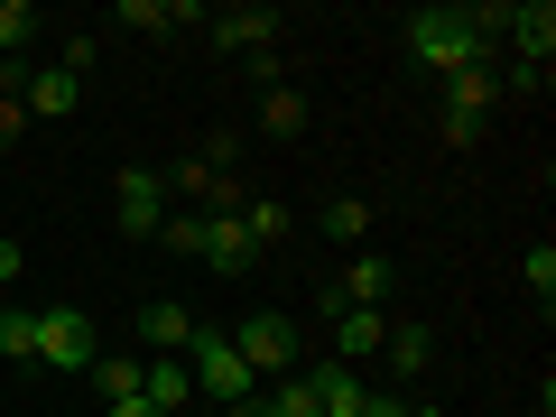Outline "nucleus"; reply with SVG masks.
<instances>
[{
	"mask_svg": "<svg viewBox=\"0 0 556 417\" xmlns=\"http://www.w3.org/2000/svg\"><path fill=\"white\" fill-rule=\"evenodd\" d=\"M399 38H408V56L427 65V75H473L482 65V38H473V20H464V10H408V20H399Z\"/></svg>",
	"mask_w": 556,
	"mask_h": 417,
	"instance_id": "f257e3e1",
	"label": "nucleus"
},
{
	"mask_svg": "<svg viewBox=\"0 0 556 417\" xmlns=\"http://www.w3.org/2000/svg\"><path fill=\"white\" fill-rule=\"evenodd\" d=\"M186 371H195V399H204V408H251V399H260L251 362H241L232 334H214V325H195V343H186Z\"/></svg>",
	"mask_w": 556,
	"mask_h": 417,
	"instance_id": "f03ea898",
	"label": "nucleus"
},
{
	"mask_svg": "<svg viewBox=\"0 0 556 417\" xmlns=\"http://www.w3.org/2000/svg\"><path fill=\"white\" fill-rule=\"evenodd\" d=\"M112 223H121V241H159V223H167V177L159 167H121L112 177Z\"/></svg>",
	"mask_w": 556,
	"mask_h": 417,
	"instance_id": "7ed1b4c3",
	"label": "nucleus"
},
{
	"mask_svg": "<svg viewBox=\"0 0 556 417\" xmlns=\"http://www.w3.org/2000/svg\"><path fill=\"white\" fill-rule=\"evenodd\" d=\"M232 353L251 362V380L269 390V380H288V371H298V325H288V316H251V325L232 334Z\"/></svg>",
	"mask_w": 556,
	"mask_h": 417,
	"instance_id": "20e7f679",
	"label": "nucleus"
},
{
	"mask_svg": "<svg viewBox=\"0 0 556 417\" xmlns=\"http://www.w3.org/2000/svg\"><path fill=\"white\" fill-rule=\"evenodd\" d=\"M38 362L47 371H93V316H84V306H47L38 316Z\"/></svg>",
	"mask_w": 556,
	"mask_h": 417,
	"instance_id": "39448f33",
	"label": "nucleus"
},
{
	"mask_svg": "<svg viewBox=\"0 0 556 417\" xmlns=\"http://www.w3.org/2000/svg\"><path fill=\"white\" fill-rule=\"evenodd\" d=\"M510 65H529V75H547V56H556V10L547 0H510Z\"/></svg>",
	"mask_w": 556,
	"mask_h": 417,
	"instance_id": "423d86ee",
	"label": "nucleus"
},
{
	"mask_svg": "<svg viewBox=\"0 0 556 417\" xmlns=\"http://www.w3.org/2000/svg\"><path fill=\"white\" fill-rule=\"evenodd\" d=\"M492 75H482V65H473V75H455V84H445V139H455V149H473V139H482V121H492Z\"/></svg>",
	"mask_w": 556,
	"mask_h": 417,
	"instance_id": "0eeeda50",
	"label": "nucleus"
},
{
	"mask_svg": "<svg viewBox=\"0 0 556 417\" xmlns=\"http://www.w3.org/2000/svg\"><path fill=\"white\" fill-rule=\"evenodd\" d=\"M298 380H306V399H316V417H362V399H371V390H362V371H353V362H334V353H325L316 371H298Z\"/></svg>",
	"mask_w": 556,
	"mask_h": 417,
	"instance_id": "6e6552de",
	"label": "nucleus"
},
{
	"mask_svg": "<svg viewBox=\"0 0 556 417\" xmlns=\"http://www.w3.org/2000/svg\"><path fill=\"white\" fill-rule=\"evenodd\" d=\"M334 362H371L380 343H390V306H334Z\"/></svg>",
	"mask_w": 556,
	"mask_h": 417,
	"instance_id": "1a4fd4ad",
	"label": "nucleus"
},
{
	"mask_svg": "<svg viewBox=\"0 0 556 417\" xmlns=\"http://www.w3.org/2000/svg\"><path fill=\"white\" fill-rule=\"evenodd\" d=\"M204 269H214V278L260 269V241L241 232V214H204Z\"/></svg>",
	"mask_w": 556,
	"mask_h": 417,
	"instance_id": "9d476101",
	"label": "nucleus"
},
{
	"mask_svg": "<svg viewBox=\"0 0 556 417\" xmlns=\"http://www.w3.org/2000/svg\"><path fill=\"white\" fill-rule=\"evenodd\" d=\"M139 399H149L159 417H186V408H195V371H186V353H159V362H149V371H139Z\"/></svg>",
	"mask_w": 556,
	"mask_h": 417,
	"instance_id": "9b49d317",
	"label": "nucleus"
},
{
	"mask_svg": "<svg viewBox=\"0 0 556 417\" xmlns=\"http://www.w3.org/2000/svg\"><path fill=\"white\" fill-rule=\"evenodd\" d=\"M139 343H149V362H159V353H186V343H195V316H186L177 298H149V306H139Z\"/></svg>",
	"mask_w": 556,
	"mask_h": 417,
	"instance_id": "f8f14e48",
	"label": "nucleus"
},
{
	"mask_svg": "<svg viewBox=\"0 0 556 417\" xmlns=\"http://www.w3.org/2000/svg\"><path fill=\"white\" fill-rule=\"evenodd\" d=\"M334 306H390V260H380V251H362L353 269L334 278V298H325V316H334Z\"/></svg>",
	"mask_w": 556,
	"mask_h": 417,
	"instance_id": "ddd939ff",
	"label": "nucleus"
},
{
	"mask_svg": "<svg viewBox=\"0 0 556 417\" xmlns=\"http://www.w3.org/2000/svg\"><path fill=\"white\" fill-rule=\"evenodd\" d=\"M278 38V10H214V47H232V56H269Z\"/></svg>",
	"mask_w": 556,
	"mask_h": 417,
	"instance_id": "4468645a",
	"label": "nucleus"
},
{
	"mask_svg": "<svg viewBox=\"0 0 556 417\" xmlns=\"http://www.w3.org/2000/svg\"><path fill=\"white\" fill-rule=\"evenodd\" d=\"M20 102H28V121H65V112L84 102V84L65 75V65H47V75H28V84H20Z\"/></svg>",
	"mask_w": 556,
	"mask_h": 417,
	"instance_id": "2eb2a0df",
	"label": "nucleus"
},
{
	"mask_svg": "<svg viewBox=\"0 0 556 417\" xmlns=\"http://www.w3.org/2000/svg\"><path fill=\"white\" fill-rule=\"evenodd\" d=\"M380 353H390V371H399V380H427V362H437V334H427V325H390V343H380Z\"/></svg>",
	"mask_w": 556,
	"mask_h": 417,
	"instance_id": "dca6fc26",
	"label": "nucleus"
},
{
	"mask_svg": "<svg viewBox=\"0 0 556 417\" xmlns=\"http://www.w3.org/2000/svg\"><path fill=\"white\" fill-rule=\"evenodd\" d=\"M260 130H269V139H298L306 130V93H298V84H269V93H260Z\"/></svg>",
	"mask_w": 556,
	"mask_h": 417,
	"instance_id": "f3484780",
	"label": "nucleus"
},
{
	"mask_svg": "<svg viewBox=\"0 0 556 417\" xmlns=\"http://www.w3.org/2000/svg\"><path fill=\"white\" fill-rule=\"evenodd\" d=\"M241 232H251L260 251H278V241L298 232V214H288V204H278V195H251V204H241Z\"/></svg>",
	"mask_w": 556,
	"mask_h": 417,
	"instance_id": "a211bd4d",
	"label": "nucleus"
},
{
	"mask_svg": "<svg viewBox=\"0 0 556 417\" xmlns=\"http://www.w3.org/2000/svg\"><path fill=\"white\" fill-rule=\"evenodd\" d=\"M139 371H149V362H130V353H102V362H93V390L121 408V399H139Z\"/></svg>",
	"mask_w": 556,
	"mask_h": 417,
	"instance_id": "6ab92c4d",
	"label": "nucleus"
},
{
	"mask_svg": "<svg viewBox=\"0 0 556 417\" xmlns=\"http://www.w3.org/2000/svg\"><path fill=\"white\" fill-rule=\"evenodd\" d=\"M0 362H38V316L28 306H0Z\"/></svg>",
	"mask_w": 556,
	"mask_h": 417,
	"instance_id": "aec40b11",
	"label": "nucleus"
},
{
	"mask_svg": "<svg viewBox=\"0 0 556 417\" xmlns=\"http://www.w3.org/2000/svg\"><path fill=\"white\" fill-rule=\"evenodd\" d=\"M38 38V0H0V56L20 65V47Z\"/></svg>",
	"mask_w": 556,
	"mask_h": 417,
	"instance_id": "412c9836",
	"label": "nucleus"
},
{
	"mask_svg": "<svg viewBox=\"0 0 556 417\" xmlns=\"http://www.w3.org/2000/svg\"><path fill=\"white\" fill-rule=\"evenodd\" d=\"M325 241H371V204H362V195H334V204H325Z\"/></svg>",
	"mask_w": 556,
	"mask_h": 417,
	"instance_id": "4be33fe9",
	"label": "nucleus"
},
{
	"mask_svg": "<svg viewBox=\"0 0 556 417\" xmlns=\"http://www.w3.org/2000/svg\"><path fill=\"white\" fill-rule=\"evenodd\" d=\"M159 241H167V260H204V214H167Z\"/></svg>",
	"mask_w": 556,
	"mask_h": 417,
	"instance_id": "5701e85b",
	"label": "nucleus"
},
{
	"mask_svg": "<svg viewBox=\"0 0 556 417\" xmlns=\"http://www.w3.org/2000/svg\"><path fill=\"white\" fill-rule=\"evenodd\" d=\"M519 278H529V288H538V306H547V298H556V251H547V241H538V251H529V260H519Z\"/></svg>",
	"mask_w": 556,
	"mask_h": 417,
	"instance_id": "b1692460",
	"label": "nucleus"
},
{
	"mask_svg": "<svg viewBox=\"0 0 556 417\" xmlns=\"http://www.w3.org/2000/svg\"><path fill=\"white\" fill-rule=\"evenodd\" d=\"M20 260H28V251H20V241H10V232H0V288L20 278Z\"/></svg>",
	"mask_w": 556,
	"mask_h": 417,
	"instance_id": "393cba45",
	"label": "nucleus"
},
{
	"mask_svg": "<svg viewBox=\"0 0 556 417\" xmlns=\"http://www.w3.org/2000/svg\"><path fill=\"white\" fill-rule=\"evenodd\" d=\"M362 417H408V399H362Z\"/></svg>",
	"mask_w": 556,
	"mask_h": 417,
	"instance_id": "a878e982",
	"label": "nucleus"
},
{
	"mask_svg": "<svg viewBox=\"0 0 556 417\" xmlns=\"http://www.w3.org/2000/svg\"><path fill=\"white\" fill-rule=\"evenodd\" d=\"M112 417H159V408H149V399H121V408Z\"/></svg>",
	"mask_w": 556,
	"mask_h": 417,
	"instance_id": "bb28decb",
	"label": "nucleus"
},
{
	"mask_svg": "<svg viewBox=\"0 0 556 417\" xmlns=\"http://www.w3.org/2000/svg\"><path fill=\"white\" fill-rule=\"evenodd\" d=\"M408 417H445V408H437V399H408Z\"/></svg>",
	"mask_w": 556,
	"mask_h": 417,
	"instance_id": "cd10ccee",
	"label": "nucleus"
},
{
	"mask_svg": "<svg viewBox=\"0 0 556 417\" xmlns=\"http://www.w3.org/2000/svg\"><path fill=\"white\" fill-rule=\"evenodd\" d=\"M186 417H223V408H204V399H195V408H186Z\"/></svg>",
	"mask_w": 556,
	"mask_h": 417,
	"instance_id": "c85d7f7f",
	"label": "nucleus"
},
{
	"mask_svg": "<svg viewBox=\"0 0 556 417\" xmlns=\"http://www.w3.org/2000/svg\"><path fill=\"white\" fill-rule=\"evenodd\" d=\"M223 417H260V399H251V408H223Z\"/></svg>",
	"mask_w": 556,
	"mask_h": 417,
	"instance_id": "c756f323",
	"label": "nucleus"
},
{
	"mask_svg": "<svg viewBox=\"0 0 556 417\" xmlns=\"http://www.w3.org/2000/svg\"><path fill=\"white\" fill-rule=\"evenodd\" d=\"M529 417H547V399H538V408H529Z\"/></svg>",
	"mask_w": 556,
	"mask_h": 417,
	"instance_id": "7c9ffc66",
	"label": "nucleus"
}]
</instances>
